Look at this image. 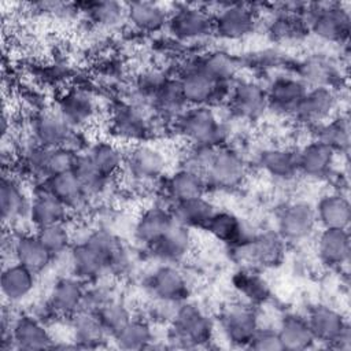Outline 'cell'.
<instances>
[{"label":"cell","mask_w":351,"mask_h":351,"mask_svg":"<svg viewBox=\"0 0 351 351\" xmlns=\"http://www.w3.org/2000/svg\"><path fill=\"white\" fill-rule=\"evenodd\" d=\"M129 255L122 241L108 230H95L70 248L73 276L85 284L100 281L106 274L128 267Z\"/></svg>","instance_id":"1"},{"label":"cell","mask_w":351,"mask_h":351,"mask_svg":"<svg viewBox=\"0 0 351 351\" xmlns=\"http://www.w3.org/2000/svg\"><path fill=\"white\" fill-rule=\"evenodd\" d=\"M174 128L188 144L213 148L229 145L228 141L232 136L229 123L222 121L214 107L210 106L188 107L174 119Z\"/></svg>","instance_id":"2"},{"label":"cell","mask_w":351,"mask_h":351,"mask_svg":"<svg viewBox=\"0 0 351 351\" xmlns=\"http://www.w3.org/2000/svg\"><path fill=\"white\" fill-rule=\"evenodd\" d=\"M215 333V322L196 303L178 304L169 322L167 341L177 348H200L208 346Z\"/></svg>","instance_id":"3"},{"label":"cell","mask_w":351,"mask_h":351,"mask_svg":"<svg viewBox=\"0 0 351 351\" xmlns=\"http://www.w3.org/2000/svg\"><path fill=\"white\" fill-rule=\"evenodd\" d=\"M302 19L308 32L321 41L346 44L350 36L351 16L348 8L341 3H325L306 5Z\"/></svg>","instance_id":"4"},{"label":"cell","mask_w":351,"mask_h":351,"mask_svg":"<svg viewBox=\"0 0 351 351\" xmlns=\"http://www.w3.org/2000/svg\"><path fill=\"white\" fill-rule=\"evenodd\" d=\"M248 176V163L244 155L234 147L215 148L204 171L208 189L229 192L243 185Z\"/></svg>","instance_id":"5"},{"label":"cell","mask_w":351,"mask_h":351,"mask_svg":"<svg viewBox=\"0 0 351 351\" xmlns=\"http://www.w3.org/2000/svg\"><path fill=\"white\" fill-rule=\"evenodd\" d=\"M306 318L317 343L340 351L351 348L350 324L340 310L328 304H315Z\"/></svg>","instance_id":"6"},{"label":"cell","mask_w":351,"mask_h":351,"mask_svg":"<svg viewBox=\"0 0 351 351\" xmlns=\"http://www.w3.org/2000/svg\"><path fill=\"white\" fill-rule=\"evenodd\" d=\"M33 143L45 148L67 147L81 152L75 141H80L78 129H74L56 110H41L30 121Z\"/></svg>","instance_id":"7"},{"label":"cell","mask_w":351,"mask_h":351,"mask_svg":"<svg viewBox=\"0 0 351 351\" xmlns=\"http://www.w3.org/2000/svg\"><path fill=\"white\" fill-rule=\"evenodd\" d=\"M182 96L188 107L210 106L214 107L228 101L232 84H221L211 80L195 63L178 77Z\"/></svg>","instance_id":"8"},{"label":"cell","mask_w":351,"mask_h":351,"mask_svg":"<svg viewBox=\"0 0 351 351\" xmlns=\"http://www.w3.org/2000/svg\"><path fill=\"white\" fill-rule=\"evenodd\" d=\"M55 340L45 322L33 314H21L10 324V329L3 335L1 347L23 351L53 348Z\"/></svg>","instance_id":"9"},{"label":"cell","mask_w":351,"mask_h":351,"mask_svg":"<svg viewBox=\"0 0 351 351\" xmlns=\"http://www.w3.org/2000/svg\"><path fill=\"white\" fill-rule=\"evenodd\" d=\"M232 248L243 261L254 266L270 269L282 263L287 243L277 232L266 230L251 237L247 236Z\"/></svg>","instance_id":"10"},{"label":"cell","mask_w":351,"mask_h":351,"mask_svg":"<svg viewBox=\"0 0 351 351\" xmlns=\"http://www.w3.org/2000/svg\"><path fill=\"white\" fill-rule=\"evenodd\" d=\"M259 326L255 307L245 302L225 307L218 317L219 332L233 347L247 348Z\"/></svg>","instance_id":"11"},{"label":"cell","mask_w":351,"mask_h":351,"mask_svg":"<svg viewBox=\"0 0 351 351\" xmlns=\"http://www.w3.org/2000/svg\"><path fill=\"white\" fill-rule=\"evenodd\" d=\"M317 225L314 206L304 200H296L280 210L276 232L285 243H302L315 233Z\"/></svg>","instance_id":"12"},{"label":"cell","mask_w":351,"mask_h":351,"mask_svg":"<svg viewBox=\"0 0 351 351\" xmlns=\"http://www.w3.org/2000/svg\"><path fill=\"white\" fill-rule=\"evenodd\" d=\"M166 27L178 41H199L214 34L213 14L196 5H181L170 11Z\"/></svg>","instance_id":"13"},{"label":"cell","mask_w":351,"mask_h":351,"mask_svg":"<svg viewBox=\"0 0 351 351\" xmlns=\"http://www.w3.org/2000/svg\"><path fill=\"white\" fill-rule=\"evenodd\" d=\"M167 158L156 145L148 143L134 144L125 158L123 170L137 184L160 181L166 173Z\"/></svg>","instance_id":"14"},{"label":"cell","mask_w":351,"mask_h":351,"mask_svg":"<svg viewBox=\"0 0 351 351\" xmlns=\"http://www.w3.org/2000/svg\"><path fill=\"white\" fill-rule=\"evenodd\" d=\"M145 288L152 299L181 304L191 293V285L185 273L177 266L162 263L145 280Z\"/></svg>","instance_id":"15"},{"label":"cell","mask_w":351,"mask_h":351,"mask_svg":"<svg viewBox=\"0 0 351 351\" xmlns=\"http://www.w3.org/2000/svg\"><path fill=\"white\" fill-rule=\"evenodd\" d=\"M340 99L336 89L308 88L292 117L303 126L315 129L337 114Z\"/></svg>","instance_id":"16"},{"label":"cell","mask_w":351,"mask_h":351,"mask_svg":"<svg viewBox=\"0 0 351 351\" xmlns=\"http://www.w3.org/2000/svg\"><path fill=\"white\" fill-rule=\"evenodd\" d=\"M226 103L232 115L241 121H256L269 110L266 88L254 80L234 81Z\"/></svg>","instance_id":"17"},{"label":"cell","mask_w":351,"mask_h":351,"mask_svg":"<svg viewBox=\"0 0 351 351\" xmlns=\"http://www.w3.org/2000/svg\"><path fill=\"white\" fill-rule=\"evenodd\" d=\"M213 21L214 34L226 41L245 38L258 23L256 11L248 4H228L213 14Z\"/></svg>","instance_id":"18"},{"label":"cell","mask_w":351,"mask_h":351,"mask_svg":"<svg viewBox=\"0 0 351 351\" xmlns=\"http://www.w3.org/2000/svg\"><path fill=\"white\" fill-rule=\"evenodd\" d=\"M85 291V282L73 274L58 278L49 291L45 313L52 317L70 318L81 310Z\"/></svg>","instance_id":"19"},{"label":"cell","mask_w":351,"mask_h":351,"mask_svg":"<svg viewBox=\"0 0 351 351\" xmlns=\"http://www.w3.org/2000/svg\"><path fill=\"white\" fill-rule=\"evenodd\" d=\"M192 229L174 221L169 230L148 251L160 263L178 265L184 262L193 250Z\"/></svg>","instance_id":"20"},{"label":"cell","mask_w":351,"mask_h":351,"mask_svg":"<svg viewBox=\"0 0 351 351\" xmlns=\"http://www.w3.org/2000/svg\"><path fill=\"white\" fill-rule=\"evenodd\" d=\"M319 262L329 269H343L350 262L351 240L348 229L322 228L315 239Z\"/></svg>","instance_id":"21"},{"label":"cell","mask_w":351,"mask_h":351,"mask_svg":"<svg viewBox=\"0 0 351 351\" xmlns=\"http://www.w3.org/2000/svg\"><path fill=\"white\" fill-rule=\"evenodd\" d=\"M337 155L330 147L313 138L298 149L299 174L310 180H325L333 173Z\"/></svg>","instance_id":"22"},{"label":"cell","mask_w":351,"mask_h":351,"mask_svg":"<svg viewBox=\"0 0 351 351\" xmlns=\"http://www.w3.org/2000/svg\"><path fill=\"white\" fill-rule=\"evenodd\" d=\"M307 89V85L296 75L274 78L266 88L269 110L280 115L292 117Z\"/></svg>","instance_id":"23"},{"label":"cell","mask_w":351,"mask_h":351,"mask_svg":"<svg viewBox=\"0 0 351 351\" xmlns=\"http://www.w3.org/2000/svg\"><path fill=\"white\" fill-rule=\"evenodd\" d=\"M32 199L21 182L11 174H4L0 182V213L4 225L12 226L29 218Z\"/></svg>","instance_id":"24"},{"label":"cell","mask_w":351,"mask_h":351,"mask_svg":"<svg viewBox=\"0 0 351 351\" xmlns=\"http://www.w3.org/2000/svg\"><path fill=\"white\" fill-rule=\"evenodd\" d=\"M174 221L176 219L170 208L162 204L151 206L145 208L136 219L133 228L134 240L149 250L156 241L160 240V237L169 230Z\"/></svg>","instance_id":"25"},{"label":"cell","mask_w":351,"mask_h":351,"mask_svg":"<svg viewBox=\"0 0 351 351\" xmlns=\"http://www.w3.org/2000/svg\"><path fill=\"white\" fill-rule=\"evenodd\" d=\"M111 130L121 140L140 144L148 138L151 128L143 110L126 103L114 108Z\"/></svg>","instance_id":"26"},{"label":"cell","mask_w":351,"mask_h":351,"mask_svg":"<svg viewBox=\"0 0 351 351\" xmlns=\"http://www.w3.org/2000/svg\"><path fill=\"white\" fill-rule=\"evenodd\" d=\"M37 189L55 196L69 210H78L89 200L88 192L74 171L55 174L40 180Z\"/></svg>","instance_id":"27"},{"label":"cell","mask_w":351,"mask_h":351,"mask_svg":"<svg viewBox=\"0 0 351 351\" xmlns=\"http://www.w3.org/2000/svg\"><path fill=\"white\" fill-rule=\"evenodd\" d=\"M11 255L15 262L23 265L36 274L44 271L55 258L36 233H19L12 237Z\"/></svg>","instance_id":"28"},{"label":"cell","mask_w":351,"mask_h":351,"mask_svg":"<svg viewBox=\"0 0 351 351\" xmlns=\"http://www.w3.org/2000/svg\"><path fill=\"white\" fill-rule=\"evenodd\" d=\"M163 193L171 204L204 196L208 191L206 178L203 174L189 170L186 167H180L169 177L163 178Z\"/></svg>","instance_id":"29"},{"label":"cell","mask_w":351,"mask_h":351,"mask_svg":"<svg viewBox=\"0 0 351 351\" xmlns=\"http://www.w3.org/2000/svg\"><path fill=\"white\" fill-rule=\"evenodd\" d=\"M70 332L75 348H99L110 340L96 313L82 308L70 317Z\"/></svg>","instance_id":"30"},{"label":"cell","mask_w":351,"mask_h":351,"mask_svg":"<svg viewBox=\"0 0 351 351\" xmlns=\"http://www.w3.org/2000/svg\"><path fill=\"white\" fill-rule=\"evenodd\" d=\"M258 166L274 180L289 181L299 174L298 149L278 145L267 147L258 154Z\"/></svg>","instance_id":"31"},{"label":"cell","mask_w":351,"mask_h":351,"mask_svg":"<svg viewBox=\"0 0 351 351\" xmlns=\"http://www.w3.org/2000/svg\"><path fill=\"white\" fill-rule=\"evenodd\" d=\"M37 282V274L23 265L14 262L3 269L0 287L5 302L16 304L23 302L33 292Z\"/></svg>","instance_id":"32"},{"label":"cell","mask_w":351,"mask_h":351,"mask_svg":"<svg viewBox=\"0 0 351 351\" xmlns=\"http://www.w3.org/2000/svg\"><path fill=\"white\" fill-rule=\"evenodd\" d=\"M296 77L302 80L307 88H333L341 81V71L336 63L324 56H310L304 59L296 71Z\"/></svg>","instance_id":"33"},{"label":"cell","mask_w":351,"mask_h":351,"mask_svg":"<svg viewBox=\"0 0 351 351\" xmlns=\"http://www.w3.org/2000/svg\"><path fill=\"white\" fill-rule=\"evenodd\" d=\"M318 225L329 229H348L351 221V204L340 191L324 195L314 206Z\"/></svg>","instance_id":"34"},{"label":"cell","mask_w":351,"mask_h":351,"mask_svg":"<svg viewBox=\"0 0 351 351\" xmlns=\"http://www.w3.org/2000/svg\"><path fill=\"white\" fill-rule=\"evenodd\" d=\"M277 333L282 350L303 351L317 344L307 318L299 314L292 313L284 315L277 328Z\"/></svg>","instance_id":"35"},{"label":"cell","mask_w":351,"mask_h":351,"mask_svg":"<svg viewBox=\"0 0 351 351\" xmlns=\"http://www.w3.org/2000/svg\"><path fill=\"white\" fill-rule=\"evenodd\" d=\"M56 111L74 129H80L93 119L96 114V104L88 92L71 89L59 99Z\"/></svg>","instance_id":"36"},{"label":"cell","mask_w":351,"mask_h":351,"mask_svg":"<svg viewBox=\"0 0 351 351\" xmlns=\"http://www.w3.org/2000/svg\"><path fill=\"white\" fill-rule=\"evenodd\" d=\"M126 19L137 30L154 33L167 26L170 11L154 1H132L125 4Z\"/></svg>","instance_id":"37"},{"label":"cell","mask_w":351,"mask_h":351,"mask_svg":"<svg viewBox=\"0 0 351 351\" xmlns=\"http://www.w3.org/2000/svg\"><path fill=\"white\" fill-rule=\"evenodd\" d=\"M67 214L69 208L60 200L48 192L36 189L34 196L32 197L27 219L36 229H38L47 225L66 222Z\"/></svg>","instance_id":"38"},{"label":"cell","mask_w":351,"mask_h":351,"mask_svg":"<svg viewBox=\"0 0 351 351\" xmlns=\"http://www.w3.org/2000/svg\"><path fill=\"white\" fill-rule=\"evenodd\" d=\"M85 152L96 169L110 181L123 170L126 155L122 152L121 147L112 141H97Z\"/></svg>","instance_id":"39"},{"label":"cell","mask_w":351,"mask_h":351,"mask_svg":"<svg viewBox=\"0 0 351 351\" xmlns=\"http://www.w3.org/2000/svg\"><path fill=\"white\" fill-rule=\"evenodd\" d=\"M170 210L177 222L193 230L197 228L204 229L211 215L217 211V207L211 200L206 199L204 196H200L174 203L170 206Z\"/></svg>","instance_id":"40"},{"label":"cell","mask_w":351,"mask_h":351,"mask_svg":"<svg viewBox=\"0 0 351 351\" xmlns=\"http://www.w3.org/2000/svg\"><path fill=\"white\" fill-rule=\"evenodd\" d=\"M233 288L251 306H259L269 300L270 288L266 280L254 269L245 267L236 271L232 277Z\"/></svg>","instance_id":"41"},{"label":"cell","mask_w":351,"mask_h":351,"mask_svg":"<svg viewBox=\"0 0 351 351\" xmlns=\"http://www.w3.org/2000/svg\"><path fill=\"white\" fill-rule=\"evenodd\" d=\"M195 64L206 73L211 80L221 84H232L240 69L237 58L225 51H213L195 62Z\"/></svg>","instance_id":"42"},{"label":"cell","mask_w":351,"mask_h":351,"mask_svg":"<svg viewBox=\"0 0 351 351\" xmlns=\"http://www.w3.org/2000/svg\"><path fill=\"white\" fill-rule=\"evenodd\" d=\"M204 230L229 247L239 244L247 237L241 219L236 214L225 210H217L206 223Z\"/></svg>","instance_id":"43"},{"label":"cell","mask_w":351,"mask_h":351,"mask_svg":"<svg viewBox=\"0 0 351 351\" xmlns=\"http://www.w3.org/2000/svg\"><path fill=\"white\" fill-rule=\"evenodd\" d=\"M314 130V138L330 147L336 154L346 155L350 148V119L347 114H336Z\"/></svg>","instance_id":"44"},{"label":"cell","mask_w":351,"mask_h":351,"mask_svg":"<svg viewBox=\"0 0 351 351\" xmlns=\"http://www.w3.org/2000/svg\"><path fill=\"white\" fill-rule=\"evenodd\" d=\"M112 341L122 350H143L152 347L155 340L151 322L147 318H132L117 335Z\"/></svg>","instance_id":"45"},{"label":"cell","mask_w":351,"mask_h":351,"mask_svg":"<svg viewBox=\"0 0 351 351\" xmlns=\"http://www.w3.org/2000/svg\"><path fill=\"white\" fill-rule=\"evenodd\" d=\"M152 108L163 118L176 119L186 108L178 78L169 77L152 100Z\"/></svg>","instance_id":"46"},{"label":"cell","mask_w":351,"mask_h":351,"mask_svg":"<svg viewBox=\"0 0 351 351\" xmlns=\"http://www.w3.org/2000/svg\"><path fill=\"white\" fill-rule=\"evenodd\" d=\"M82 11L92 21V23L101 27H112L126 18L125 4L117 1H88L78 4Z\"/></svg>","instance_id":"47"},{"label":"cell","mask_w":351,"mask_h":351,"mask_svg":"<svg viewBox=\"0 0 351 351\" xmlns=\"http://www.w3.org/2000/svg\"><path fill=\"white\" fill-rule=\"evenodd\" d=\"M96 315L110 337L117 335L133 318L129 306L117 296L103 304L96 311Z\"/></svg>","instance_id":"48"},{"label":"cell","mask_w":351,"mask_h":351,"mask_svg":"<svg viewBox=\"0 0 351 351\" xmlns=\"http://www.w3.org/2000/svg\"><path fill=\"white\" fill-rule=\"evenodd\" d=\"M269 32L277 41H296L308 34V29L302 16L287 11H280L277 14Z\"/></svg>","instance_id":"49"},{"label":"cell","mask_w":351,"mask_h":351,"mask_svg":"<svg viewBox=\"0 0 351 351\" xmlns=\"http://www.w3.org/2000/svg\"><path fill=\"white\" fill-rule=\"evenodd\" d=\"M73 171L80 178L81 184L84 185L85 191L88 192L89 197L100 195L107 185L110 184V180L106 178L92 163L86 152H80L74 165Z\"/></svg>","instance_id":"50"},{"label":"cell","mask_w":351,"mask_h":351,"mask_svg":"<svg viewBox=\"0 0 351 351\" xmlns=\"http://www.w3.org/2000/svg\"><path fill=\"white\" fill-rule=\"evenodd\" d=\"M36 234L41 240V243L49 250L53 256H58L71 248V232L67 228L66 222L52 223L43 228L36 229Z\"/></svg>","instance_id":"51"},{"label":"cell","mask_w":351,"mask_h":351,"mask_svg":"<svg viewBox=\"0 0 351 351\" xmlns=\"http://www.w3.org/2000/svg\"><path fill=\"white\" fill-rule=\"evenodd\" d=\"M80 152L67 148V147H58V148H48L45 163H44V178L55 174H62L67 171H73L77 156Z\"/></svg>","instance_id":"52"},{"label":"cell","mask_w":351,"mask_h":351,"mask_svg":"<svg viewBox=\"0 0 351 351\" xmlns=\"http://www.w3.org/2000/svg\"><path fill=\"white\" fill-rule=\"evenodd\" d=\"M247 348L255 351H280L282 350L277 329L259 326L254 333Z\"/></svg>","instance_id":"53"}]
</instances>
